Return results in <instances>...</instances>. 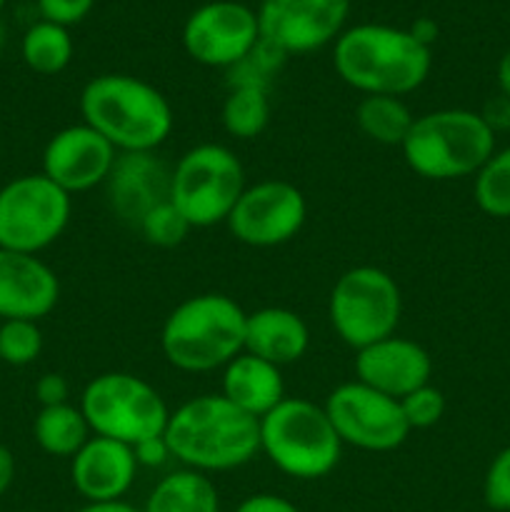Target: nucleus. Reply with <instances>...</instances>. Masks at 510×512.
Here are the masks:
<instances>
[{
	"label": "nucleus",
	"mask_w": 510,
	"mask_h": 512,
	"mask_svg": "<svg viewBox=\"0 0 510 512\" xmlns=\"http://www.w3.org/2000/svg\"><path fill=\"white\" fill-rule=\"evenodd\" d=\"M353 0H263L260 40L288 55H305L335 43L345 30Z\"/></svg>",
	"instance_id": "14"
},
{
	"label": "nucleus",
	"mask_w": 510,
	"mask_h": 512,
	"mask_svg": "<svg viewBox=\"0 0 510 512\" xmlns=\"http://www.w3.org/2000/svg\"><path fill=\"white\" fill-rule=\"evenodd\" d=\"M245 313L225 293H198L175 305L160 330V350L180 373L223 370L245 350Z\"/></svg>",
	"instance_id": "4"
},
{
	"label": "nucleus",
	"mask_w": 510,
	"mask_h": 512,
	"mask_svg": "<svg viewBox=\"0 0 510 512\" xmlns=\"http://www.w3.org/2000/svg\"><path fill=\"white\" fill-rule=\"evenodd\" d=\"M78 408L88 420L90 433L118 440L130 448L145 440L163 438L170 418L163 395L148 380L123 370H110L88 380Z\"/></svg>",
	"instance_id": "7"
},
{
	"label": "nucleus",
	"mask_w": 510,
	"mask_h": 512,
	"mask_svg": "<svg viewBox=\"0 0 510 512\" xmlns=\"http://www.w3.org/2000/svg\"><path fill=\"white\" fill-rule=\"evenodd\" d=\"M118 150L88 123H75L50 135L43 148L45 178L53 180L68 195L88 193L105 185L118 160Z\"/></svg>",
	"instance_id": "15"
},
{
	"label": "nucleus",
	"mask_w": 510,
	"mask_h": 512,
	"mask_svg": "<svg viewBox=\"0 0 510 512\" xmlns=\"http://www.w3.org/2000/svg\"><path fill=\"white\" fill-rule=\"evenodd\" d=\"M73 218V195L43 173L18 175L0 188V248L40 255Z\"/></svg>",
	"instance_id": "10"
},
{
	"label": "nucleus",
	"mask_w": 510,
	"mask_h": 512,
	"mask_svg": "<svg viewBox=\"0 0 510 512\" xmlns=\"http://www.w3.org/2000/svg\"><path fill=\"white\" fill-rule=\"evenodd\" d=\"M235 512H303L295 503H290L288 498L275 493H255L248 495L243 503L235 508Z\"/></svg>",
	"instance_id": "35"
},
{
	"label": "nucleus",
	"mask_w": 510,
	"mask_h": 512,
	"mask_svg": "<svg viewBox=\"0 0 510 512\" xmlns=\"http://www.w3.org/2000/svg\"><path fill=\"white\" fill-rule=\"evenodd\" d=\"M105 190L113 213L130 228H138L155 205L170 200V170L155 153H120Z\"/></svg>",
	"instance_id": "19"
},
{
	"label": "nucleus",
	"mask_w": 510,
	"mask_h": 512,
	"mask_svg": "<svg viewBox=\"0 0 510 512\" xmlns=\"http://www.w3.org/2000/svg\"><path fill=\"white\" fill-rule=\"evenodd\" d=\"M80 115L118 153H155L175 125L170 100L153 83L128 73L90 78L80 90Z\"/></svg>",
	"instance_id": "3"
},
{
	"label": "nucleus",
	"mask_w": 510,
	"mask_h": 512,
	"mask_svg": "<svg viewBox=\"0 0 510 512\" xmlns=\"http://www.w3.org/2000/svg\"><path fill=\"white\" fill-rule=\"evenodd\" d=\"M15 473H18V465H15L13 450L0 443V498L13 488Z\"/></svg>",
	"instance_id": "38"
},
{
	"label": "nucleus",
	"mask_w": 510,
	"mask_h": 512,
	"mask_svg": "<svg viewBox=\"0 0 510 512\" xmlns=\"http://www.w3.org/2000/svg\"><path fill=\"white\" fill-rule=\"evenodd\" d=\"M400 153L420 178L460 180L478 173L495 153V133L475 110H430L415 115Z\"/></svg>",
	"instance_id": "5"
},
{
	"label": "nucleus",
	"mask_w": 510,
	"mask_h": 512,
	"mask_svg": "<svg viewBox=\"0 0 510 512\" xmlns=\"http://www.w3.org/2000/svg\"><path fill=\"white\" fill-rule=\"evenodd\" d=\"M258 43V13L235 0L200 5L183 25L185 53L205 68H235Z\"/></svg>",
	"instance_id": "13"
},
{
	"label": "nucleus",
	"mask_w": 510,
	"mask_h": 512,
	"mask_svg": "<svg viewBox=\"0 0 510 512\" xmlns=\"http://www.w3.org/2000/svg\"><path fill=\"white\" fill-rule=\"evenodd\" d=\"M143 512H220V495L208 475L180 468L158 480Z\"/></svg>",
	"instance_id": "22"
},
{
	"label": "nucleus",
	"mask_w": 510,
	"mask_h": 512,
	"mask_svg": "<svg viewBox=\"0 0 510 512\" xmlns=\"http://www.w3.org/2000/svg\"><path fill=\"white\" fill-rule=\"evenodd\" d=\"M260 453L283 475L320 480L338 468L343 448L323 405L285 398L258 420Z\"/></svg>",
	"instance_id": "6"
},
{
	"label": "nucleus",
	"mask_w": 510,
	"mask_h": 512,
	"mask_svg": "<svg viewBox=\"0 0 510 512\" xmlns=\"http://www.w3.org/2000/svg\"><path fill=\"white\" fill-rule=\"evenodd\" d=\"M473 198L490 218H510V145L495 150L475 173Z\"/></svg>",
	"instance_id": "27"
},
{
	"label": "nucleus",
	"mask_w": 510,
	"mask_h": 512,
	"mask_svg": "<svg viewBox=\"0 0 510 512\" xmlns=\"http://www.w3.org/2000/svg\"><path fill=\"white\" fill-rule=\"evenodd\" d=\"M133 450H135V458H138V465H145V468H160V465H165L168 460H173L165 438L145 440V443L135 445Z\"/></svg>",
	"instance_id": "36"
},
{
	"label": "nucleus",
	"mask_w": 510,
	"mask_h": 512,
	"mask_svg": "<svg viewBox=\"0 0 510 512\" xmlns=\"http://www.w3.org/2000/svg\"><path fill=\"white\" fill-rule=\"evenodd\" d=\"M430 378L433 358L428 350L398 333L355 350V380L388 398L403 400L413 390L428 385Z\"/></svg>",
	"instance_id": "16"
},
{
	"label": "nucleus",
	"mask_w": 510,
	"mask_h": 512,
	"mask_svg": "<svg viewBox=\"0 0 510 512\" xmlns=\"http://www.w3.org/2000/svg\"><path fill=\"white\" fill-rule=\"evenodd\" d=\"M310 330L303 315L280 305H265L245 318V353L285 368L305 358Z\"/></svg>",
	"instance_id": "20"
},
{
	"label": "nucleus",
	"mask_w": 510,
	"mask_h": 512,
	"mask_svg": "<svg viewBox=\"0 0 510 512\" xmlns=\"http://www.w3.org/2000/svg\"><path fill=\"white\" fill-rule=\"evenodd\" d=\"M165 443L180 468L228 473L260 453V425L220 393L195 395L170 410Z\"/></svg>",
	"instance_id": "1"
},
{
	"label": "nucleus",
	"mask_w": 510,
	"mask_h": 512,
	"mask_svg": "<svg viewBox=\"0 0 510 512\" xmlns=\"http://www.w3.org/2000/svg\"><path fill=\"white\" fill-rule=\"evenodd\" d=\"M93 438L83 410L73 403L40 408L33 420V440L45 455L73 458Z\"/></svg>",
	"instance_id": "23"
},
{
	"label": "nucleus",
	"mask_w": 510,
	"mask_h": 512,
	"mask_svg": "<svg viewBox=\"0 0 510 512\" xmlns=\"http://www.w3.org/2000/svg\"><path fill=\"white\" fill-rule=\"evenodd\" d=\"M75 512H143L125 500H113V503H85L83 508Z\"/></svg>",
	"instance_id": "39"
},
{
	"label": "nucleus",
	"mask_w": 510,
	"mask_h": 512,
	"mask_svg": "<svg viewBox=\"0 0 510 512\" xmlns=\"http://www.w3.org/2000/svg\"><path fill=\"white\" fill-rule=\"evenodd\" d=\"M245 185L243 163L228 145L200 143L170 168V203L193 230L213 228L225 225Z\"/></svg>",
	"instance_id": "8"
},
{
	"label": "nucleus",
	"mask_w": 510,
	"mask_h": 512,
	"mask_svg": "<svg viewBox=\"0 0 510 512\" xmlns=\"http://www.w3.org/2000/svg\"><path fill=\"white\" fill-rule=\"evenodd\" d=\"M3 5H5V0H0V10H3Z\"/></svg>",
	"instance_id": "41"
},
{
	"label": "nucleus",
	"mask_w": 510,
	"mask_h": 512,
	"mask_svg": "<svg viewBox=\"0 0 510 512\" xmlns=\"http://www.w3.org/2000/svg\"><path fill=\"white\" fill-rule=\"evenodd\" d=\"M403 293L388 270L355 265L335 280L328 298V320L348 348L360 350L398 333Z\"/></svg>",
	"instance_id": "9"
},
{
	"label": "nucleus",
	"mask_w": 510,
	"mask_h": 512,
	"mask_svg": "<svg viewBox=\"0 0 510 512\" xmlns=\"http://www.w3.org/2000/svg\"><path fill=\"white\" fill-rule=\"evenodd\" d=\"M20 55L33 73L58 75L73 60L75 43L68 28L50 23V20H38L25 30Z\"/></svg>",
	"instance_id": "25"
},
{
	"label": "nucleus",
	"mask_w": 510,
	"mask_h": 512,
	"mask_svg": "<svg viewBox=\"0 0 510 512\" xmlns=\"http://www.w3.org/2000/svg\"><path fill=\"white\" fill-rule=\"evenodd\" d=\"M498 88H500V95H505V98L510 100V50L500 58L498 63Z\"/></svg>",
	"instance_id": "40"
},
{
	"label": "nucleus",
	"mask_w": 510,
	"mask_h": 512,
	"mask_svg": "<svg viewBox=\"0 0 510 512\" xmlns=\"http://www.w3.org/2000/svg\"><path fill=\"white\" fill-rule=\"evenodd\" d=\"M305 220L308 200L303 190L290 180L268 178L245 185L225 225L248 248H278L298 238Z\"/></svg>",
	"instance_id": "12"
},
{
	"label": "nucleus",
	"mask_w": 510,
	"mask_h": 512,
	"mask_svg": "<svg viewBox=\"0 0 510 512\" xmlns=\"http://www.w3.org/2000/svg\"><path fill=\"white\" fill-rule=\"evenodd\" d=\"M285 55L273 45L260 40L250 55H245L235 68H230V85H255V88L270 90V83L278 75Z\"/></svg>",
	"instance_id": "30"
},
{
	"label": "nucleus",
	"mask_w": 510,
	"mask_h": 512,
	"mask_svg": "<svg viewBox=\"0 0 510 512\" xmlns=\"http://www.w3.org/2000/svg\"><path fill=\"white\" fill-rule=\"evenodd\" d=\"M40 10V20H50L55 25H78L80 20L88 18L95 0H35Z\"/></svg>",
	"instance_id": "33"
},
{
	"label": "nucleus",
	"mask_w": 510,
	"mask_h": 512,
	"mask_svg": "<svg viewBox=\"0 0 510 512\" xmlns=\"http://www.w3.org/2000/svg\"><path fill=\"white\" fill-rule=\"evenodd\" d=\"M333 65L345 85L363 95L413 93L428 80L433 50L413 30L383 23L345 28L335 40Z\"/></svg>",
	"instance_id": "2"
},
{
	"label": "nucleus",
	"mask_w": 510,
	"mask_h": 512,
	"mask_svg": "<svg viewBox=\"0 0 510 512\" xmlns=\"http://www.w3.org/2000/svg\"><path fill=\"white\" fill-rule=\"evenodd\" d=\"M220 395L230 400L238 410L248 413L250 418L260 420L275 405L288 398L285 395L283 368L243 350L238 358H233L223 368Z\"/></svg>",
	"instance_id": "21"
},
{
	"label": "nucleus",
	"mask_w": 510,
	"mask_h": 512,
	"mask_svg": "<svg viewBox=\"0 0 510 512\" xmlns=\"http://www.w3.org/2000/svg\"><path fill=\"white\" fill-rule=\"evenodd\" d=\"M33 393H35V400L40 403V408H53V405L70 403V385L60 373L40 375Z\"/></svg>",
	"instance_id": "34"
},
{
	"label": "nucleus",
	"mask_w": 510,
	"mask_h": 512,
	"mask_svg": "<svg viewBox=\"0 0 510 512\" xmlns=\"http://www.w3.org/2000/svg\"><path fill=\"white\" fill-rule=\"evenodd\" d=\"M270 90L255 85H230L220 108L225 133L238 140H253L265 133L270 123Z\"/></svg>",
	"instance_id": "26"
},
{
	"label": "nucleus",
	"mask_w": 510,
	"mask_h": 512,
	"mask_svg": "<svg viewBox=\"0 0 510 512\" xmlns=\"http://www.w3.org/2000/svg\"><path fill=\"white\" fill-rule=\"evenodd\" d=\"M60 300V280L40 255L0 248V320L48 318Z\"/></svg>",
	"instance_id": "17"
},
{
	"label": "nucleus",
	"mask_w": 510,
	"mask_h": 512,
	"mask_svg": "<svg viewBox=\"0 0 510 512\" xmlns=\"http://www.w3.org/2000/svg\"><path fill=\"white\" fill-rule=\"evenodd\" d=\"M415 123L413 110L395 95H363L355 105V125L373 143L400 148Z\"/></svg>",
	"instance_id": "24"
},
{
	"label": "nucleus",
	"mask_w": 510,
	"mask_h": 512,
	"mask_svg": "<svg viewBox=\"0 0 510 512\" xmlns=\"http://www.w3.org/2000/svg\"><path fill=\"white\" fill-rule=\"evenodd\" d=\"M138 470V458L130 445L93 435L70 458V483L85 503H113L128 495Z\"/></svg>",
	"instance_id": "18"
},
{
	"label": "nucleus",
	"mask_w": 510,
	"mask_h": 512,
	"mask_svg": "<svg viewBox=\"0 0 510 512\" xmlns=\"http://www.w3.org/2000/svg\"><path fill=\"white\" fill-rule=\"evenodd\" d=\"M480 115H483V120L488 123V128L493 130V133H498V130H510V100L505 98V95H498V98L490 100Z\"/></svg>",
	"instance_id": "37"
},
{
	"label": "nucleus",
	"mask_w": 510,
	"mask_h": 512,
	"mask_svg": "<svg viewBox=\"0 0 510 512\" xmlns=\"http://www.w3.org/2000/svg\"><path fill=\"white\" fill-rule=\"evenodd\" d=\"M140 235H143L145 243L155 245V248H175V245L183 243L188 238V233L193 228L188 225V220L178 213L170 200L155 205L143 220H140L138 228Z\"/></svg>",
	"instance_id": "29"
},
{
	"label": "nucleus",
	"mask_w": 510,
	"mask_h": 512,
	"mask_svg": "<svg viewBox=\"0 0 510 512\" xmlns=\"http://www.w3.org/2000/svg\"><path fill=\"white\" fill-rule=\"evenodd\" d=\"M43 343V330L35 320H0V360L10 368L33 365Z\"/></svg>",
	"instance_id": "28"
},
{
	"label": "nucleus",
	"mask_w": 510,
	"mask_h": 512,
	"mask_svg": "<svg viewBox=\"0 0 510 512\" xmlns=\"http://www.w3.org/2000/svg\"><path fill=\"white\" fill-rule=\"evenodd\" d=\"M483 500L490 510L510 512V445L488 465L483 480Z\"/></svg>",
	"instance_id": "32"
},
{
	"label": "nucleus",
	"mask_w": 510,
	"mask_h": 512,
	"mask_svg": "<svg viewBox=\"0 0 510 512\" xmlns=\"http://www.w3.org/2000/svg\"><path fill=\"white\" fill-rule=\"evenodd\" d=\"M340 443L365 453H390L408 440L400 400L368 388L360 380L338 385L323 403Z\"/></svg>",
	"instance_id": "11"
},
{
	"label": "nucleus",
	"mask_w": 510,
	"mask_h": 512,
	"mask_svg": "<svg viewBox=\"0 0 510 512\" xmlns=\"http://www.w3.org/2000/svg\"><path fill=\"white\" fill-rule=\"evenodd\" d=\"M400 408H403L405 423H408L410 433H413V430L435 428L445 415V395L443 390H438L433 383H428L423 385V388L413 390L410 395H405V398L400 400Z\"/></svg>",
	"instance_id": "31"
}]
</instances>
